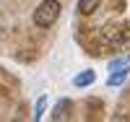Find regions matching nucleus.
<instances>
[{
  "label": "nucleus",
  "instance_id": "nucleus-1",
  "mask_svg": "<svg viewBox=\"0 0 130 122\" xmlns=\"http://www.w3.org/2000/svg\"><path fill=\"white\" fill-rule=\"evenodd\" d=\"M60 10H62V5L57 3V0H42V3L37 5V10H34V26H39V29H50L55 21L60 18Z\"/></svg>",
  "mask_w": 130,
  "mask_h": 122
},
{
  "label": "nucleus",
  "instance_id": "nucleus-2",
  "mask_svg": "<svg viewBox=\"0 0 130 122\" xmlns=\"http://www.w3.org/2000/svg\"><path fill=\"white\" fill-rule=\"evenodd\" d=\"M127 75H130V68H127V65H120V68H115V70L109 73L107 83H109V86H122V83L127 81Z\"/></svg>",
  "mask_w": 130,
  "mask_h": 122
},
{
  "label": "nucleus",
  "instance_id": "nucleus-3",
  "mask_svg": "<svg viewBox=\"0 0 130 122\" xmlns=\"http://www.w3.org/2000/svg\"><path fill=\"white\" fill-rule=\"evenodd\" d=\"M94 81H96V73H94V70H83V73H78V75L73 78V86H75V88H86V86H91Z\"/></svg>",
  "mask_w": 130,
  "mask_h": 122
},
{
  "label": "nucleus",
  "instance_id": "nucleus-4",
  "mask_svg": "<svg viewBox=\"0 0 130 122\" xmlns=\"http://www.w3.org/2000/svg\"><path fill=\"white\" fill-rule=\"evenodd\" d=\"M99 3L102 0H78V13H83V16H91L96 8H99Z\"/></svg>",
  "mask_w": 130,
  "mask_h": 122
},
{
  "label": "nucleus",
  "instance_id": "nucleus-5",
  "mask_svg": "<svg viewBox=\"0 0 130 122\" xmlns=\"http://www.w3.org/2000/svg\"><path fill=\"white\" fill-rule=\"evenodd\" d=\"M68 112H70V101L62 99V101L55 107V112H52V119H68Z\"/></svg>",
  "mask_w": 130,
  "mask_h": 122
},
{
  "label": "nucleus",
  "instance_id": "nucleus-6",
  "mask_svg": "<svg viewBox=\"0 0 130 122\" xmlns=\"http://www.w3.org/2000/svg\"><path fill=\"white\" fill-rule=\"evenodd\" d=\"M44 109H47V99L42 96L39 101H37V107H34V119H42V117H44Z\"/></svg>",
  "mask_w": 130,
  "mask_h": 122
}]
</instances>
